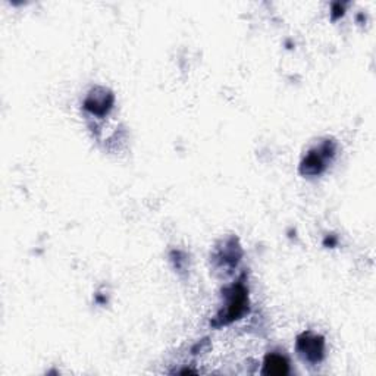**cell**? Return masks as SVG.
I'll use <instances>...</instances> for the list:
<instances>
[{"label":"cell","mask_w":376,"mask_h":376,"mask_svg":"<svg viewBox=\"0 0 376 376\" xmlns=\"http://www.w3.org/2000/svg\"><path fill=\"white\" fill-rule=\"evenodd\" d=\"M97 91L99 90L96 88L90 93V96L87 97V100L84 103V108L94 115H104L112 108L113 96L109 91H106L104 88H102L100 94Z\"/></svg>","instance_id":"277c9868"},{"label":"cell","mask_w":376,"mask_h":376,"mask_svg":"<svg viewBox=\"0 0 376 376\" xmlns=\"http://www.w3.org/2000/svg\"><path fill=\"white\" fill-rule=\"evenodd\" d=\"M329 155H334V147H329V143H325L321 149L310 151L309 156L301 163V172L306 175L321 173L325 169V159Z\"/></svg>","instance_id":"3957f363"},{"label":"cell","mask_w":376,"mask_h":376,"mask_svg":"<svg viewBox=\"0 0 376 376\" xmlns=\"http://www.w3.org/2000/svg\"><path fill=\"white\" fill-rule=\"evenodd\" d=\"M263 372L267 375H285L288 373V361L279 355H269L265 360Z\"/></svg>","instance_id":"5b68a950"},{"label":"cell","mask_w":376,"mask_h":376,"mask_svg":"<svg viewBox=\"0 0 376 376\" xmlns=\"http://www.w3.org/2000/svg\"><path fill=\"white\" fill-rule=\"evenodd\" d=\"M247 304V291L243 284H237L231 288L227 301V309L219 316L220 323H229L244 313Z\"/></svg>","instance_id":"6da1fadb"},{"label":"cell","mask_w":376,"mask_h":376,"mask_svg":"<svg viewBox=\"0 0 376 376\" xmlns=\"http://www.w3.org/2000/svg\"><path fill=\"white\" fill-rule=\"evenodd\" d=\"M297 348L300 355L309 361H321L323 357V339L312 334H303L297 341Z\"/></svg>","instance_id":"7a4b0ae2"}]
</instances>
